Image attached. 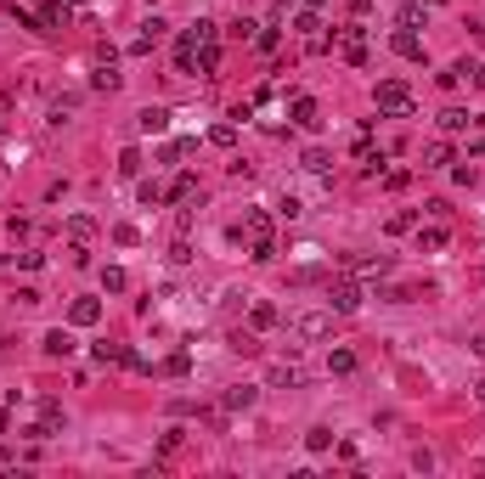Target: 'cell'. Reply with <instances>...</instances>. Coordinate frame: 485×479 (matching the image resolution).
Returning a JSON list of instances; mask_svg holds the SVG:
<instances>
[{"mask_svg":"<svg viewBox=\"0 0 485 479\" xmlns=\"http://www.w3.org/2000/svg\"><path fill=\"white\" fill-rule=\"evenodd\" d=\"M378 107L384 113H412V91L407 85H378Z\"/></svg>","mask_w":485,"mask_h":479,"instance_id":"1","label":"cell"},{"mask_svg":"<svg viewBox=\"0 0 485 479\" xmlns=\"http://www.w3.org/2000/svg\"><path fill=\"white\" fill-rule=\"evenodd\" d=\"M327 304H333V311H361V288L339 282V288H327Z\"/></svg>","mask_w":485,"mask_h":479,"instance_id":"2","label":"cell"},{"mask_svg":"<svg viewBox=\"0 0 485 479\" xmlns=\"http://www.w3.org/2000/svg\"><path fill=\"white\" fill-rule=\"evenodd\" d=\"M293 327H299L305 338H322V333H327V316H322V311H311V316H299Z\"/></svg>","mask_w":485,"mask_h":479,"instance_id":"3","label":"cell"},{"mask_svg":"<svg viewBox=\"0 0 485 479\" xmlns=\"http://www.w3.org/2000/svg\"><path fill=\"white\" fill-rule=\"evenodd\" d=\"M293 124H305V130H311V124H322V119H316V102H311V96H299V102H293Z\"/></svg>","mask_w":485,"mask_h":479,"instance_id":"4","label":"cell"},{"mask_svg":"<svg viewBox=\"0 0 485 479\" xmlns=\"http://www.w3.org/2000/svg\"><path fill=\"white\" fill-rule=\"evenodd\" d=\"M164 124H169V113H164V107H147V113H142V130H147V136H158Z\"/></svg>","mask_w":485,"mask_h":479,"instance_id":"5","label":"cell"},{"mask_svg":"<svg viewBox=\"0 0 485 479\" xmlns=\"http://www.w3.org/2000/svg\"><path fill=\"white\" fill-rule=\"evenodd\" d=\"M68 316H74L79 327H91V322H96V299H79V304H74V311H68Z\"/></svg>","mask_w":485,"mask_h":479,"instance_id":"6","label":"cell"},{"mask_svg":"<svg viewBox=\"0 0 485 479\" xmlns=\"http://www.w3.org/2000/svg\"><path fill=\"white\" fill-rule=\"evenodd\" d=\"M68 350H74L68 333H46V356H68Z\"/></svg>","mask_w":485,"mask_h":479,"instance_id":"7","label":"cell"},{"mask_svg":"<svg viewBox=\"0 0 485 479\" xmlns=\"http://www.w3.org/2000/svg\"><path fill=\"white\" fill-rule=\"evenodd\" d=\"M209 141H214V147H232V141H237V130H232V124H214V130H209Z\"/></svg>","mask_w":485,"mask_h":479,"instance_id":"8","label":"cell"},{"mask_svg":"<svg viewBox=\"0 0 485 479\" xmlns=\"http://www.w3.org/2000/svg\"><path fill=\"white\" fill-rule=\"evenodd\" d=\"M74 113H79V102H74V96H68V102H57V107H51V124H68V119H74Z\"/></svg>","mask_w":485,"mask_h":479,"instance_id":"9","label":"cell"},{"mask_svg":"<svg viewBox=\"0 0 485 479\" xmlns=\"http://www.w3.org/2000/svg\"><path fill=\"white\" fill-rule=\"evenodd\" d=\"M418 248H446V232H418Z\"/></svg>","mask_w":485,"mask_h":479,"instance_id":"10","label":"cell"},{"mask_svg":"<svg viewBox=\"0 0 485 479\" xmlns=\"http://www.w3.org/2000/svg\"><path fill=\"white\" fill-rule=\"evenodd\" d=\"M440 124H446V130H468V113H457V107H452V113H440Z\"/></svg>","mask_w":485,"mask_h":479,"instance_id":"11","label":"cell"},{"mask_svg":"<svg viewBox=\"0 0 485 479\" xmlns=\"http://www.w3.org/2000/svg\"><path fill=\"white\" fill-rule=\"evenodd\" d=\"M479 406H485V383H479Z\"/></svg>","mask_w":485,"mask_h":479,"instance_id":"12","label":"cell"},{"mask_svg":"<svg viewBox=\"0 0 485 479\" xmlns=\"http://www.w3.org/2000/svg\"><path fill=\"white\" fill-rule=\"evenodd\" d=\"M474 79H479V85H485V68H479V73H474Z\"/></svg>","mask_w":485,"mask_h":479,"instance_id":"13","label":"cell"},{"mask_svg":"<svg viewBox=\"0 0 485 479\" xmlns=\"http://www.w3.org/2000/svg\"><path fill=\"white\" fill-rule=\"evenodd\" d=\"M277 6H288V0H277Z\"/></svg>","mask_w":485,"mask_h":479,"instance_id":"14","label":"cell"}]
</instances>
